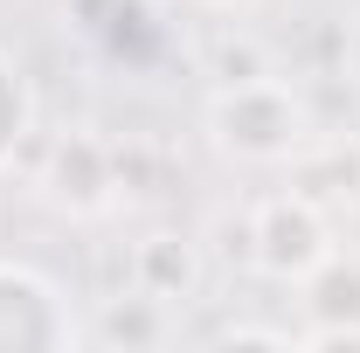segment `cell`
Here are the masks:
<instances>
[{"mask_svg":"<svg viewBox=\"0 0 360 353\" xmlns=\"http://www.w3.org/2000/svg\"><path fill=\"white\" fill-rule=\"evenodd\" d=\"M208 139L243 167H291V153L312 139V118L277 77H229L208 97Z\"/></svg>","mask_w":360,"mask_h":353,"instance_id":"6da1fadb","label":"cell"},{"mask_svg":"<svg viewBox=\"0 0 360 353\" xmlns=\"http://www.w3.org/2000/svg\"><path fill=\"white\" fill-rule=\"evenodd\" d=\"M326 257H333V222H326V208L305 201L298 187L250 208V264L257 270L284 277V284H305Z\"/></svg>","mask_w":360,"mask_h":353,"instance_id":"7a4b0ae2","label":"cell"},{"mask_svg":"<svg viewBox=\"0 0 360 353\" xmlns=\"http://www.w3.org/2000/svg\"><path fill=\"white\" fill-rule=\"evenodd\" d=\"M77 347V319L56 284L28 264H0V353H56Z\"/></svg>","mask_w":360,"mask_h":353,"instance_id":"3957f363","label":"cell"},{"mask_svg":"<svg viewBox=\"0 0 360 353\" xmlns=\"http://www.w3.org/2000/svg\"><path fill=\"white\" fill-rule=\"evenodd\" d=\"M42 187H49V201L70 208V215H104V208L118 201V153H111L104 139H90V132L56 139Z\"/></svg>","mask_w":360,"mask_h":353,"instance_id":"277c9868","label":"cell"},{"mask_svg":"<svg viewBox=\"0 0 360 353\" xmlns=\"http://www.w3.org/2000/svg\"><path fill=\"white\" fill-rule=\"evenodd\" d=\"M291 187L305 201H360V146H340V139H305L291 153Z\"/></svg>","mask_w":360,"mask_h":353,"instance_id":"5b68a950","label":"cell"},{"mask_svg":"<svg viewBox=\"0 0 360 353\" xmlns=\"http://www.w3.org/2000/svg\"><path fill=\"white\" fill-rule=\"evenodd\" d=\"M139 284H146V298L160 305V298H180V291H194V277H201V264H194V250L180 243V236H153V243H139Z\"/></svg>","mask_w":360,"mask_h":353,"instance_id":"8992f818","label":"cell"},{"mask_svg":"<svg viewBox=\"0 0 360 353\" xmlns=\"http://www.w3.org/2000/svg\"><path fill=\"white\" fill-rule=\"evenodd\" d=\"M28 118H35L28 84H21V70L0 56V174L14 167V153H21V139H28Z\"/></svg>","mask_w":360,"mask_h":353,"instance_id":"52a82bcc","label":"cell"},{"mask_svg":"<svg viewBox=\"0 0 360 353\" xmlns=\"http://www.w3.org/2000/svg\"><path fill=\"white\" fill-rule=\"evenodd\" d=\"M222 340H229V347H298V340L277 333V326H229Z\"/></svg>","mask_w":360,"mask_h":353,"instance_id":"ba28073f","label":"cell"},{"mask_svg":"<svg viewBox=\"0 0 360 353\" xmlns=\"http://www.w3.org/2000/svg\"><path fill=\"white\" fill-rule=\"evenodd\" d=\"M340 63H347V84L360 90V21L347 28V56H340Z\"/></svg>","mask_w":360,"mask_h":353,"instance_id":"9c48e42d","label":"cell"},{"mask_svg":"<svg viewBox=\"0 0 360 353\" xmlns=\"http://www.w3.org/2000/svg\"><path fill=\"white\" fill-rule=\"evenodd\" d=\"M201 7H215V14H250L257 0H201Z\"/></svg>","mask_w":360,"mask_h":353,"instance_id":"30bf717a","label":"cell"}]
</instances>
